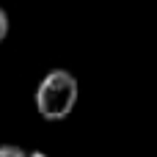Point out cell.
I'll return each instance as SVG.
<instances>
[{"label":"cell","mask_w":157,"mask_h":157,"mask_svg":"<svg viewBox=\"0 0 157 157\" xmlns=\"http://www.w3.org/2000/svg\"><path fill=\"white\" fill-rule=\"evenodd\" d=\"M0 157H28V152L14 144H6V146H0Z\"/></svg>","instance_id":"obj_2"},{"label":"cell","mask_w":157,"mask_h":157,"mask_svg":"<svg viewBox=\"0 0 157 157\" xmlns=\"http://www.w3.org/2000/svg\"><path fill=\"white\" fill-rule=\"evenodd\" d=\"M8 28H11V22H8V14H6V11L0 8V41H3V39L8 36Z\"/></svg>","instance_id":"obj_3"},{"label":"cell","mask_w":157,"mask_h":157,"mask_svg":"<svg viewBox=\"0 0 157 157\" xmlns=\"http://www.w3.org/2000/svg\"><path fill=\"white\" fill-rule=\"evenodd\" d=\"M77 97H80L77 77L66 69H52L41 77L36 88V110L47 121H61L75 110Z\"/></svg>","instance_id":"obj_1"}]
</instances>
